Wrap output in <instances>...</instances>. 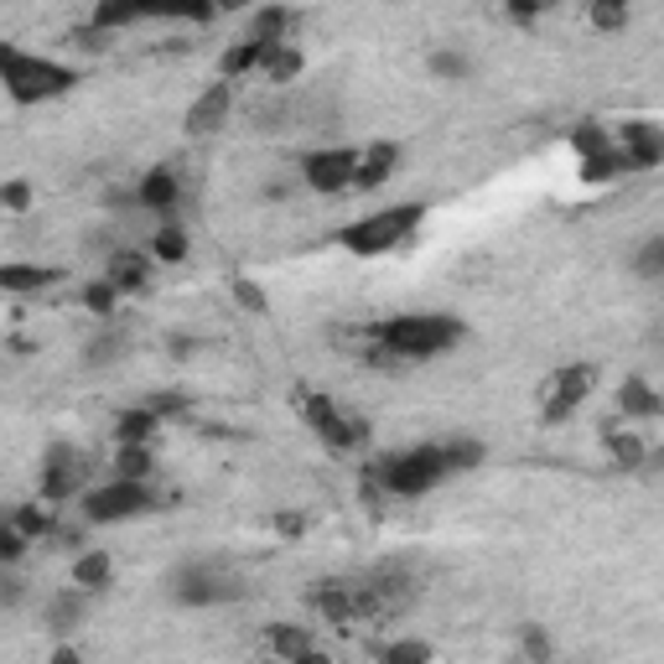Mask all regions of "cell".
<instances>
[{
  "instance_id": "60d3db41",
  "label": "cell",
  "mask_w": 664,
  "mask_h": 664,
  "mask_svg": "<svg viewBox=\"0 0 664 664\" xmlns=\"http://www.w3.org/2000/svg\"><path fill=\"white\" fill-rule=\"evenodd\" d=\"M146 410H152V416H162V421H177V416H187V410H193V400H187L182 390H162V394H152V400H146Z\"/></svg>"
},
{
  "instance_id": "4dcf8cb0",
  "label": "cell",
  "mask_w": 664,
  "mask_h": 664,
  "mask_svg": "<svg viewBox=\"0 0 664 664\" xmlns=\"http://www.w3.org/2000/svg\"><path fill=\"white\" fill-rule=\"evenodd\" d=\"M426 68H431V78H441V84H462V78L472 74V58L457 52V47H437V52L426 58Z\"/></svg>"
},
{
  "instance_id": "bcb514c9",
  "label": "cell",
  "mask_w": 664,
  "mask_h": 664,
  "mask_svg": "<svg viewBox=\"0 0 664 664\" xmlns=\"http://www.w3.org/2000/svg\"><path fill=\"white\" fill-rule=\"evenodd\" d=\"M271 525H275V535H286V540H296V535H306V519H302V514H275Z\"/></svg>"
},
{
  "instance_id": "4fadbf2b",
  "label": "cell",
  "mask_w": 664,
  "mask_h": 664,
  "mask_svg": "<svg viewBox=\"0 0 664 664\" xmlns=\"http://www.w3.org/2000/svg\"><path fill=\"white\" fill-rule=\"evenodd\" d=\"M152 265H156V260L146 255V250L120 244V250H109V260H105V281L120 291V296H136V291L152 286Z\"/></svg>"
},
{
  "instance_id": "8d00e7d4",
  "label": "cell",
  "mask_w": 664,
  "mask_h": 664,
  "mask_svg": "<svg viewBox=\"0 0 664 664\" xmlns=\"http://www.w3.org/2000/svg\"><path fill=\"white\" fill-rule=\"evenodd\" d=\"M587 21H592V31H623L634 21V11L623 0H597V6H587Z\"/></svg>"
},
{
  "instance_id": "8fae6325",
  "label": "cell",
  "mask_w": 664,
  "mask_h": 664,
  "mask_svg": "<svg viewBox=\"0 0 664 664\" xmlns=\"http://www.w3.org/2000/svg\"><path fill=\"white\" fill-rule=\"evenodd\" d=\"M618 152L628 156V172H654V166H664V125L623 120L618 125Z\"/></svg>"
},
{
  "instance_id": "7c38bea8",
  "label": "cell",
  "mask_w": 664,
  "mask_h": 664,
  "mask_svg": "<svg viewBox=\"0 0 664 664\" xmlns=\"http://www.w3.org/2000/svg\"><path fill=\"white\" fill-rule=\"evenodd\" d=\"M136 197H140V208L156 213L162 224H172L182 208V177H177V166H152L146 177L136 182Z\"/></svg>"
},
{
  "instance_id": "e0dca14e",
  "label": "cell",
  "mask_w": 664,
  "mask_h": 664,
  "mask_svg": "<svg viewBox=\"0 0 664 664\" xmlns=\"http://www.w3.org/2000/svg\"><path fill=\"white\" fill-rule=\"evenodd\" d=\"M400 146L394 140H374V146H363V156H359V182L353 187H363V193H374V187H384V182L400 172Z\"/></svg>"
},
{
  "instance_id": "3957f363",
  "label": "cell",
  "mask_w": 664,
  "mask_h": 664,
  "mask_svg": "<svg viewBox=\"0 0 664 664\" xmlns=\"http://www.w3.org/2000/svg\"><path fill=\"white\" fill-rule=\"evenodd\" d=\"M421 224H426V203H394V208H374L363 218H353V224H343L332 234V244L348 250L353 260H379V255H394Z\"/></svg>"
},
{
  "instance_id": "f1b7e54d",
  "label": "cell",
  "mask_w": 664,
  "mask_h": 664,
  "mask_svg": "<svg viewBox=\"0 0 664 664\" xmlns=\"http://www.w3.org/2000/svg\"><path fill=\"white\" fill-rule=\"evenodd\" d=\"M152 472H156L152 447H115V478H125V484H152Z\"/></svg>"
},
{
  "instance_id": "ab89813d",
  "label": "cell",
  "mask_w": 664,
  "mask_h": 664,
  "mask_svg": "<svg viewBox=\"0 0 664 664\" xmlns=\"http://www.w3.org/2000/svg\"><path fill=\"white\" fill-rule=\"evenodd\" d=\"M120 353H125V338H120V332H99V338L84 348V363H89V369H105V363H115Z\"/></svg>"
},
{
  "instance_id": "83f0119b",
  "label": "cell",
  "mask_w": 664,
  "mask_h": 664,
  "mask_svg": "<svg viewBox=\"0 0 664 664\" xmlns=\"http://www.w3.org/2000/svg\"><path fill=\"white\" fill-rule=\"evenodd\" d=\"M431 660H437V650L426 638H390V644L374 650V664H431Z\"/></svg>"
},
{
  "instance_id": "52a82bcc",
  "label": "cell",
  "mask_w": 664,
  "mask_h": 664,
  "mask_svg": "<svg viewBox=\"0 0 664 664\" xmlns=\"http://www.w3.org/2000/svg\"><path fill=\"white\" fill-rule=\"evenodd\" d=\"M592 390H597V369H592V363H566V369H556V374L545 379V390H540V416H545V426L572 421Z\"/></svg>"
},
{
  "instance_id": "7402d4cb",
  "label": "cell",
  "mask_w": 664,
  "mask_h": 664,
  "mask_svg": "<svg viewBox=\"0 0 664 664\" xmlns=\"http://www.w3.org/2000/svg\"><path fill=\"white\" fill-rule=\"evenodd\" d=\"M603 452H607V462L623 468V472H638L644 462H650V447H644L634 431H623V426H607L603 431Z\"/></svg>"
},
{
  "instance_id": "1f68e13d",
  "label": "cell",
  "mask_w": 664,
  "mask_h": 664,
  "mask_svg": "<svg viewBox=\"0 0 664 664\" xmlns=\"http://www.w3.org/2000/svg\"><path fill=\"white\" fill-rule=\"evenodd\" d=\"M613 146H618V140L607 136L603 125L597 120H587V125H576L572 130V152H576V162H592V156H607L613 152Z\"/></svg>"
},
{
  "instance_id": "f546056e",
  "label": "cell",
  "mask_w": 664,
  "mask_h": 664,
  "mask_svg": "<svg viewBox=\"0 0 664 664\" xmlns=\"http://www.w3.org/2000/svg\"><path fill=\"white\" fill-rule=\"evenodd\" d=\"M152 260H162V265H182V260H187V228H182L177 218L152 234Z\"/></svg>"
},
{
  "instance_id": "7a4b0ae2",
  "label": "cell",
  "mask_w": 664,
  "mask_h": 664,
  "mask_svg": "<svg viewBox=\"0 0 664 664\" xmlns=\"http://www.w3.org/2000/svg\"><path fill=\"white\" fill-rule=\"evenodd\" d=\"M452 478V462L437 441H421V447H406V452H384L379 462L363 468V498L374 494H394V498H426L431 488H441Z\"/></svg>"
},
{
  "instance_id": "e575fe53",
  "label": "cell",
  "mask_w": 664,
  "mask_h": 664,
  "mask_svg": "<svg viewBox=\"0 0 664 664\" xmlns=\"http://www.w3.org/2000/svg\"><path fill=\"white\" fill-rule=\"evenodd\" d=\"M441 452H447V462H452V472H472V468H484V441H472V437H452V441H441Z\"/></svg>"
},
{
  "instance_id": "5bb4252c",
  "label": "cell",
  "mask_w": 664,
  "mask_h": 664,
  "mask_svg": "<svg viewBox=\"0 0 664 664\" xmlns=\"http://www.w3.org/2000/svg\"><path fill=\"white\" fill-rule=\"evenodd\" d=\"M84 618H89V592H78V587L47 597V607H42V628L58 638V644H68V638L84 628Z\"/></svg>"
},
{
  "instance_id": "c3c4849f",
  "label": "cell",
  "mask_w": 664,
  "mask_h": 664,
  "mask_svg": "<svg viewBox=\"0 0 664 664\" xmlns=\"http://www.w3.org/2000/svg\"><path fill=\"white\" fill-rule=\"evenodd\" d=\"M509 21H519V27H535V21H540V6H509Z\"/></svg>"
},
{
  "instance_id": "ba28073f",
  "label": "cell",
  "mask_w": 664,
  "mask_h": 664,
  "mask_svg": "<svg viewBox=\"0 0 664 664\" xmlns=\"http://www.w3.org/2000/svg\"><path fill=\"white\" fill-rule=\"evenodd\" d=\"M89 457L84 452H74V447H47L42 452V488H37V498H42V504H52V509H58V504H68V498H84L89 494Z\"/></svg>"
},
{
  "instance_id": "f907efd6",
  "label": "cell",
  "mask_w": 664,
  "mask_h": 664,
  "mask_svg": "<svg viewBox=\"0 0 664 664\" xmlns=\"http://www.w3.org/2000/svg\"><path fill=\"white\" fill-rule=\"evenodd\" d=\"M296 664H332V654H322V650H312V654H302Z\"/></svg>"
},
{
  "instance_id": "9c48e42d",
  "label": "cell",
  "mask_w": 664,
  "mask_h": 664,
  "mask_svg": "<svg viewBox=\"0 0 664 664\" xmlns=\"http://www.w3.org/2000/svg\"><path fill=\"white\" fill-rule=\"evenodd\" d=\"M359 156L363 152H353V146H322V152L302 156V182L322 197L348 193L359 182Z\"/></svg>"
},
{
  "instance_id": "277c9868",
  "label": "cell",
  "mask_w": 664,
  "mask_h": 664,
  "mask_svg": "<svg viewBox=\"0 0 664 664\" xmlns=\"http://www.w3.org/2000/svg\"><path fill=\"white\" fill-rule=\"evenodd\" d=\"M0 84L11 94L16 105H42V99H62L74 94L78 68L52 58H37V52H21V47H0Z\"/></svg>"
},
{
  "instance_id": "603a6c76",
  "label": "cell",
  "mask_w": 664,
  "mask_h": 664,
  "mask_svg": "<svg viewBox=\"0 0 664 664\" xmlns=\"http://www.w3.org/2000/svg\"><path fill=\"white\" fill-rule=\"evenodd\" d=\"M156 431H162V416H152L146 406L115 416V447H152Z\"/></svg>"
},
{
  "instance_id": "8992f818",
  "label": "cell",
  "mask_w": 664,
  "mask_h": 664,
  "mask_svg": "<svg viewBox=\"0 0 664 664\" xmlns=\"http://www.w3.org/2000/svg\"><path fill=\"white\" fill-rule=\"evenodd\" d=\"M162 498L152 494V484H125V478H109V484L89 488V494L78 498V514L89 519V525H125V519H140V514H152Z\"/></svg>"
},
{
  "instance_id": "4316f807",
  "label": "cell",
  "mask_w": 664,
  "mask_h": 664,
  "mask_svg": "<svg viewBox=\"0 0 664 664\" xmlns=\"http://www.w3.org/2000/svg\"><path fill=\"white\" fill-rule=\"evenodd\" d=\"M146 16H152V6H125V0H105V6H94V11H89V21L105 31V37H115V31H130L136 21H146Z\"/></svg>"
},
{
  "instance_id": "ee69618b",
  "label": "cell",
  "mask_w": 664,
  "mask_h": 664,
  "mask_svg": "<svg viewBox=\"0 0 664 664\" xmlns=\"http://www.w3.org/2000/svg\"><path fill=\"white\" fill-rule=\"evenodd\" d=\"M234 302H240L244 312H265V286H260V281H234Z\"/></svg>"
},
{
  "instance_id": "5b68a950",
  "label": "cell",
  "mask_w": 664,
  "mask_h": 664,
  "mask_svg": "<svg viewBox=\"0 0 664 664\" xmlns=\"http://www.w3.org/2000/svg\"><path fill=\"white\" fill-rule=\"evenodd\" d=\"M244 597V582L228 572L224 560H193L172 572V603L182 607H224V603H240Z\"/></svg>"
},
{
  "instance_id": "681fc988",
  "label": "cell",
  "mask_w": 664,
  "mask_h": 664,
  "mask_svg": "<svg viewBox=\"0 0 664 664\" xmlns=\"http://www.w3.org/2000/svg\"><path fill=\"white\" fill-rule=\"evenodd\" d=\"M193 353H197L193 338H177V343H172V359H193Z\"/></svg>"
},
{
  "instance_id": "836d02e7",
  "label": "cell",
  "mask_w": 664,
  "mask_h": 664,
  "mask_svg": "<svg viewBox=\"0 0 664 664\" xmlns=\"http://www.w3.org/2000/svg\"><path fill=\"white\" fill-rule=\"evenodd\" d=\"M78 296H84V312H89V318H99V322H109L115 312H120V291L109 286V281H89Z\"/></svg>"
},
{
  "instance_id": "484cf974",
  "label": "cell",
  "mask_w": 664,
  "mask_h": 664,
  "mask_svg": "<svg viewBox=\"0 0 664 664\" xmlns=\"http://www.w3.org/2000/svg\"><path fill=\"white\" fill-rule=\"evenodd\" d=\"M265 644H271V650L281 654L286 664H296L302 654L318 650V644H312V628H306V623H271V634H265Z\"/></svg>"
},
{
  "instance_id": "6da1fadb",
  "label": "cell",
  "mask_w": 664,
  "mask_h": 664,
  "mask_svg": "<svg viewBox=\"0 0 664 664\" xmlns=\"http://www.w3.org/2000/svg\"><path fill=\"white\" fill-rule=\"evenodd\" d=\"M462 322L447 318V312H406V318H390V322H374L369 338H374V353L390 363H426V359H441L462 343Z\"/></svg>"
},
{
  "instance_id": "d6986e66",
  "label": "cell",
  "mask_w": 664,
  "mask_h": 664,
  "mask_svg": "<svg viewBox=\"0 0 664 664\" xmlns=\"http://www.w3.org/2000/svg\"><path fill=\"white\" fill-rule=\"evenodd\" d=\"M291 31H296V16H291L286 6H260V11L250 16L244 37H255V42H265V47H286Z\"/></svg>"
},
{
  "instance_id": "44dd1931",
  "label": "cell",
  "mask_w": 664,
  "mask_h": 664,
  "mask_svg": "<svg viewBox=\"0 0 664 664\" xmlns=\"http://www.w3.org/2000/svg\"><path fill=\"white\" fill-rule=\"evenodd\" d=\"M318 437H322V447H332V452H359L363 441H369V421L353 416V410H338Z\"/></svg>"
},
{
  "instance_id": "7dc6e473",
  "label": "cell",
  "mask_w": 664,
  "mask_h": 664,
  "mask_svg": "<svg viewBox=\"0 0 664 664\" xmlns=\"http://www.w3.org/2000/svg\"><path fill=\"white\" fill-rule=\"evenodd\" d=\"M47 664H84V650H78V644H58Z\"/></svg>"
},
{
  "instance_id": "ac0fdd59",
  "label": "cell",
  "mask_w": 664,
  "mask_h": 664,
  "mask_svg": "<svg viewBox=\"0 0 664 664\" xmlns=\"http://www.w3.org/2000/svg\"><path fill=\"white\" fill-rule=\"evenodd\" d=\"M312 607H318L322 623H359V597H353V582H322L312 592Z\"/></svg>"
},
{
  "instance_id": "2e32d148",
  "label": "cell",
  "mask_w": 664,
  "mask_h": 664,
  "mask_svg": "<svg viewBox=\"0 0 664 664\" xmlns=\"http://www.w3.org/2000/svg\"><path fill=\"white\" fill-rule=\"evenodd\" d=\"M271 52H275V47L255 42V37H240V42L224 47V58H218V74H224V84H234V78H250V74H265Z\"/></svg>"
},
{
  "instance_id": "9a60e30c",
  "label": "cell",
  "mask_w": 664,
  "mask_h": 664,
  "mask_svg": "<svg viewBox=\"0 0 664 664\" xmlns=\"http://www.w3.org/2000/svg\"><path fill=\"white\" fill-rule=\"evenodd\" d=\"M613 410H618V421H660L664 416V394L654 390L644 374H628L613 394Z\"/></svg>"
},
{
  "instance_id": "f6af8a7d",
  "label": "cell",
  "mask_w": 664,
  "mask_h": 664,
  "mask_svg": "<svg viewBox=\"0 0 664 664\" xmlns=\"http://www.w3.org/2000/svg\"><path fill=\"white\" fill-rule=\"evenodd\" d=\"M74 47H89V52H105V47H109V37H105V31H99V27H94V21H84V27L74 31Z\"/></svg>"
},
{
  "instance_id": "cb8c5ba5",
  "label": "cell",
  "mask_w": 664,
  "mask_h": 664,
  "mask_svg": "<svg viewBox=\"0 0 664 664\" xmlns=\"http://www.w3.org/2000/svg\"><path fill=\"white\" fill-rule=\"evenodd\" d=\"M11 525L27 535V540H58V514H52V504H42V498H31V504H16L11 509Z\"/></svg>"
},
{
  "instance_id": "d590c367",
  "label": "cell",
  "mask_w": 664,
  "mask_h": 664,
  "mask_svg": "<svg viewBox=\"0 0 664 664\" xmlns=\"http://www.w3.org/2000/svg\"><path fill=\"white\" fill-rule=\"evenodd\" d=\"M519 654H525V664H550L556 660V644H550V634H545L540 623H525L519 628Z\"/></svg>"
},
{
  "instance_id": "74e56055",
  "label": "cell",
  "mask_w": 664,
  "mask_h": 664,
  "mask_svg": "<svg viewBox=\"0 0 664 664\" xmlns=\"http://www.w3.org/2000/svg\"><path fill=\"white\" fill-rule=\"evenodd\" d=\"M265 78L271 84H291V78H302V47H275L271 62H265Z\"/></svg>"
},
{
  "instance_id": "f35d334b",
  "label": "cell",
  "mask_w": 664,
  "mask_h": 664,
  "mask_svg": "<svg viewBox=\"0 0 664 664\" xmlns=\"http://www.w3.org/2000/svg\"><path fill=\"white\" fill-rule=\"evenodd\" d=\"M634 271L644 275V281H664V234H654V240H644L634 250Z\"/></svg>"
},
{
  "instance_id": "7bdbcfd3",
  "label": "cell",
  "mask_w": 664,
  "mask_h": 664,
  "mask_svg": "<svg viewBox=\"0 0 664 664\" xmlns=\"http://www.w3.org/2000/svg\"><path fill=\"white\" fill-rule=\"evenodd\" d=\"M27 535H21V529L11 525V519H6V525H0V560H6V566H16V560L27 556Z\"/></svg>"
},
{
  "instance_id": "d6a6232c",
  "label": "cell",
  "mask_w": 664,
  "mask_h": 664,
  "mask_svg": "<svg viewBox=\"0 0 664 664\" xmlns=\"http://www.w3.org/2000/svg\"><path fill=\"white\" fill-rule=\"evenodd\" d=\"M576 172H582V182H587V187H603V182H613V177H623V172H628V156L613 146L607 156H592V162H582Z\"/></svg>"
},
{
  "instance_id": "d4e9b609",
  "label": "cell",
  "mask_w": 664,
  "mask_h": 664,
  "mask_svg": "<svg viewBox=\"0 0 664 664\" xmlns=\"http://www.w3.org/2000/svg\"><path fill=\"white\" fill-rule=\"evenodd\" d=\"M109 582H115V556H109V550H78L74 587L78 592H105Z\"/></svg>"
},
{
  "instance_id": "30bf717a",
  "label": "cell",
  "mask_w": 664,
  "mask_h": 664,
  "mask_svg": "<svg viewBox=\"0 0 664 664\" xmlns=\"http://www.w3.org/2000/svg\"><path fill=\"white\" fill-rule=\"evenodd\" d=\"M228 115H234V89L218 78V84H208V89H203L193 105H187V120H182V130H187L193 140L218 136V130L228 125Z\"/></svg>"
},
{
  "instance_id": "ffe728a7",
  "label": "cell",
  "mask_w": 664,
  "mask_h": 664,
  "mask_svg": "<svg viewBox=\"0 0 664 664\" xmlns=\"http://www.w3.org/2000/svg\"><path fill=\"white\" fill-rule=\"evenodd\" d=\"M62 271L58 265H6L0 271V291H11V296H37V291L58 286Z\"/></svg>"
},
{
  "instance_id": "b9f144b4",
  "label": "cell",
  "mask_w": 664,
  "mask_h": 664,
  "mask_svg": "<svg viewBox=\"0 0 664 664\" xmlns=\"http://www.w3.org/2000/svg\"><path fill=\"white\" fill-rule=\"evenodd\" d=\"M0 208H6V213H27L31 208V182L27 177L6 182V187H0Z\"/></svg>"
}]
</instances>
